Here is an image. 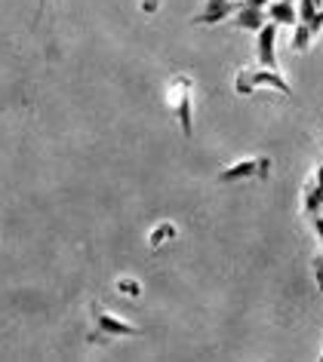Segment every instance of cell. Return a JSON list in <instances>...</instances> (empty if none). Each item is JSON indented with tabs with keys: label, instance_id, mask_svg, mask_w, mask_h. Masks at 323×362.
Wrapping results in <instances>:
<instances>
[{
	"label": "cell",
	"instance_id": "obj_1",
	"mask_svg": "<svg viewBox=\"0 0 323 362\" xmlns=\"http://www.w3.org/2000/svg\"><path fill=\"white\" fill-rule=\"evenodd\" d=\"M191 98H194V80L188 74H176L166 86V105H169V111L176 114L178 129H182L185 139L194 135V105H191Z\"/></svg>",
	"mask_w": 323,
	"mask_h": 362
},
{
	"label": "cell",
	"instance_id": "obj_2",
	"mask_svg": "<svg viewBox=\"0 0 323 362\" xmlns=\"http://www.w3.org/2000/svg\"><path fill=\"white\" fill-rule=\"evenodd\" d=\"M259 86H271L286 98L293 95L286 77L277 68H244V71H237V77H234V93L237 95H253Z\"/></svg>",
	"mask_w": 323,
	"mask_h": 362
},
{
	"label": "cell",
	"instance_id": "obj_3",
	"mask_svg": "<svg viewBox=\"0 0 323 362\" xmlns=\"http://www.w3.org/2000/svg\"><path fill=\"white\" fill-rule=\"evenodd\" d=\"M271 172V160L268 157H244L237 163H231L228 169L219 172L222 185H234V181H249V178H268Z\"/></svg>",
	"mask_w": 323,
	"mask_h": 362
},
{
	"label": "cell",
	"instance_id": "obj_4",
	"mask_svg": "<svg viewBox=\"0 0 323 362\" xmlns=\"http://www.w3.org/2000/svg\"><path fill=\"white\" fill-rule=\"evenodd\" d=\"M93 322H96V334H105V338H132V334H139L132 322L118 320V316L102 310L98 304H93Z\"/></svg>",
	"mask_w": 323,
	"mask_h": 362
},
{
	"label": "cell",
	"instance_id": "obj_5",
	"mask_svg": "<svg viewBox=\"0 0 323 362\" xmlns=\"http://www.w3.org/2000/svg\"><path fill=\"white\" fill-rule=\"evenodd\" d=\"M240 6H244V0H206L203 10L191 19V25H219V22L231 19Z\"/></svg>",
	"mask_w": 323,
	"mask_h": 362
},
{
	"label": "cell",
	"instance_id": "obj_6",
	"mask_svg": "<svg viewBox=\"0 0 323 362\" xmlns=\"http://www.w3.org/2000/svg\"><path fill=\"white\" fill-rule=\"evenodd\" d=\"M277 28L280 25L268 19L262 31H256V59L262 68H277Z\"/></svg>",
	"mask_w": 323,
	"mask_h": 362
},
{
	"label": "cell",
	"instance_id": "obj_7",
	"mask_svg": "<svg viewBox=\"0 0 323 362\" xmlns=\"http://www.w3.org/2000/svg\"><path fill=\"white\" fill-rule=\"evenodd\" d=\"M234 19V28L240 31H262L268 25V10H262V6H240V10L231 16Z\"/></svg>",
	"mask_w": 323,
	"mask_h": 362
},
{
	"label": "cell",
	"instance_id": "obj_8",
	"mask_svg": "<svg viewBox=\"0 0 323 362\" xmlns=\"http://www.w3.org/2000/svg\"><path fill=\"white\" fill-rule=\"evenodd\" d=\"M265 10H268V19L277 22V25H290L293 28V25L299 22V10L293 6V0H271Z\"/></svg>",
	"mask_w": 323,
	"mask_h": 362
},
{
	"label": "cell",
	"instance_id": "obj_9",
	"mask_svg": "<svg viewBox=\"0 0 323 362\" xmlns=\"http://www.w3.org/2000/svg\"><path fill=\"white\" fill-rule=\"evenodd\" d=\"M302 209H305V215H308V218H314V215L323 209V197H320V191H317V185H314V178L302 187Z\"/></svg>",
	"mask_w": 323,
	"mask_h": 362
},
{
	"label": "cell",
	"instance_id": "obj_10",
	"mask_svg": "<svg viewBox=\"0 0 323 362\" xmlns=\"http://www.w3.org/2000/svg\"><path fill=\"white\" fill-rule=\"evenodd\" d=\"M176 233H178V230H176V224H173V221H164V224H157V228L148 233V246H151V249H160V246H164L166 240H173Z\"/></svg>",
	"mask_w": 323,
	"mask_h": 362
},
{
	"label": "cell",
	"instance_id": "obj_11",
	"mask_svg": "<svg viewBox=\"0 0 323 362\" xmlns=\"http://www.w3.org/2000/svg\"><path fill=\"white\" fill-rule=\"evenodd\" d=\"M311 40H314V34H311V28L305 22H295L293 25V40H290V47L295 49V52H305L311 47Z\"/></svg>",
	"mask_w": 323,
	"mask_h": 362
},
{
	"label": "cell",
	"instance_id": "obj_12",
	"mask_svg": "<svg viewBox=\"0 0 323 362\" xmlns=\"http://www.w3.org/2000/svg\"><path fill=\"white\" fill-rule=\"evenodd\" d=\"M295 10H299V22H305V25H308V22L314 19V16H317V10H320V6L314 4V0H299V6H295Z\"/></svg>",
	"mask_w": 323,
	"mask_h": 362
},
{
	"label": "cell",
	"instance_id": "obj_13",
	"mask_svg": "<svg viewBox=\"0 0 323 362\" xmlns=\"http://www.w3.org/2000/svg\"><path fill=\"white\" fill-rule=\"evenodd\" d=\"M118 292L120 295H130V298H139L142 288H139L136 279H118Z\"/></svg>",
	"mask_w": 323,
	"mask_h": 362
},
{
	"label": "cell",
	"instance_id": "obj_14",
	"mask_svg": "<svg viewBox=\"0 0 323 362\" xmlns=\"http://www.w3.org/2000/svg\"><path fill=\"white\" fill-rule=\"evenodd\" d=\"M314 279H317V288L323 292V255H314Z\"/></svg>",
	"mask_w": 323,
	"mask_h": 362
},
{
	"label": "cell",
	"instance_id": "obj_15",
	"mask_svg": "<svg viewBox=\"0 0 323 362\" xmlns=\"http://www.w3.org/2000/svg\"><path fill=\"white\" fill-rule=\"evenodd\" d=\"M308 28H311V34H314V37H317V34L323 31V6L317 10V16H314V19L308 22Z\"/></svg>",
	"mask_w": 323,
	"mask_h": 362
},
{
	"label": "cell",
	"instance_id": "obj_16",
	"mask_svg": "<svg viewBox=\"0 0 323 362\" xmlns=\"http://www.w3.org/2000/svg\"><path fill=\"white\" fill-rule=\"evenodd\" d=\"M160 10V0H142V13L145 16H154Z\"/></svg>",
	"mask_w": 323,
	"mask_h": 362
},
{
	"label": "cell",
	"instance_id": "obj_17",
	"mask_svg": "<svg viewBox=\"0 0 323 362\" xmlns=\"http://www.w3.org/2000/svg\"><path fill=\"white\" fill-rule=\"evenodd\" d=\"M311 228H314V233H317V237H320V243H323V215L317 212V215H314V218H311Z\"/></svg>",
	"mask_w": 323,
	"mask_h": 362
},
{
	"label": "cell",
	"instance_id": "obj_18",
	"mask_svg": "<svg viewBox=\"0 0 323 362\" xmlns=\"http://www.w3.org/2000/svg\"><path fill=\"white\" fill-rule=\"evenodd\" d=\"M244 4H246V6H262V10H265V6L271 4V0H244Z\"/></svg>",
	"mask_w": 323,
	"mask_h": 362
},
{
	"label": "cell",
	"instance_id": "obj_19",
	"mask_svg": "<svg viewBox=\"0 0 323 362\" xmlns=\"http://www.w3.org/2000/svg\"><path fill=\"white\" fill-rule=\"evenodd\" d=\"M314 181H317V185L323 187V163H320V166H317V172H314Z\"/></svg>",
	"mask_w": 323,
	"mask_h": 362
},
{
	"label": "cell",
	"instance_id": "obj_20",
	"mask_svg": "<svg viewBox=\"0 0 323 362\" xmlns=\"http://www.w3.org/2000/svg\"><path fill=\"white\" fill-rule=\"evenodd\" d=\"M43 10H47V0H38V19L43 16Z\"/></svg>",
	"mask_w": 323,
	"mask_h": 362
},
{
	"label": "cell",
	"instance_id": "obj_21",
	"mask_svg": "<svg viewBox=\"0 0 323 362\" xmlns=\"http://www.w3.org/2000/svg\"><path fill=\"white\" fill-rule=\"evenodd\" d=\"M314 4H317V6H323V0H314Z\"/></svg>",
	"mask_w": 323,
	"mask_h": 362
},
{
	"label": "cell",
	"instance_id": "obj_22",
	"mask_svg": "<svg viewBox=\"0 0 323 362\" xmlns=\"http://www.w3.org/2000/svg\"><path fill=\"white\" fill-rule=\"evenodd\" d=\"M320 359H323V350H320Z\"/></svg>",
	"mask_w": 323,
	"mask_h": 362
},
{
	"label": "cell",
	"instance_id": "obj_23",
	"mask_svg": "<svg viewBox=\"0 0 323 362\" xmlns=\"http://www.w3.org/2000/svg\"><path fill=\"white\" fill-rule=\"evenodd\" d=\"M320 215H323V209H320Z\"/></svg>",
	"mask_w": 323,
	"mask_h": 362
}]
</instances>
